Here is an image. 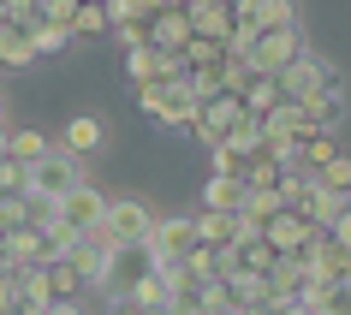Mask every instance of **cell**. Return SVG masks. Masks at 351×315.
Listing matches in <instances>:
<instances>
[{"mask_svg": "<svg viewBox=\"0 0 351 315\" xmlns=\"http://www.w3.org/2000/svg\"><path fill=\"white\" fill-rule=\"evenodd\" d=\"M90 179H84V161L77 155H66V149H54L48 161H36L30 167V185H24V197H42V203H66L72 190H84Z\"/></svg>", "mask_w": 351, "mask_h": 315, "instance_id": "6da1fadb", "label": "cell"}, {"mask_svg": "<svg viewBox=\"0 0 351 315\" xmlns=\"http://www.w3.org/2000/svg\"><path fill=\"white\" fill-rule=\"evenodd\" d=\"M155 220H161V214H155L143 197H113V203H108V226H101V238L119 244V250H131V244H149Z\"/></svg>", "mask_w": 351, "mask_h": 315, "instance_id": "7a4b0ae2", "label": "cell"}, {"mask_svg": "<svg viewBox=\"0 0 351 315\" xmlns=\"http://www.w3.org/2000/svg\"><path fill=\"white\" fill-rule=\"evenodd\" d=\"M346 77H339V66L322 54H304L298 66H286L280 72V101H315L322 90H339Z\"/></svg>", "mask_w": 351, "mask_h": 315, "instance_id": "3957f363", "label": "cell"}, {"mask_svg": "<svg viewBox=\"0 0 351 315\" xmlns=\"http://www.w3.org/2000/svg\"><path fill=\"white\" fill-rule=\"evenodd\" d=\"M310 54L304 48V30H262L256 36V48H250V72H262V77H280L286 66H298V60Z\"/></svg>", "mask_w": 351, "mask_h": 315, "instance_id": "277c9868", "label": "cell"}, {"mask_svg": "<svg viewBox=\"0 0 351 315\" xmlns=\"http://www.w3.org/2000/svg\"><path fill=\"white\" fill-rule=\"evenodd\" d=\"M315 238H328V232H322L310 214H292V208H280L274 220L262 226V244H268L274 256H310V244H315Z\"/></svg>", "mask_w": 351, "mask_h": 315, "instance_id": "5b68a950", "label": "cell"}, {"mask_svg": "<svg viewBox=\"0 0 351 315\" xmlns=\"http://www.w3.org/2000/svg\"><path fill=\"white\" fill-rule=\"evenodd\" d=\"M108 203H113V197H101V190H95V185L72 190V197L60 203V226H66L72 238H95V232L108 226Z\"/></svg>", "mask_w": 351, "mask_h": 315, "instance_id": "8992f818", "label": "cell"}, {"mask_svg": "<svg viewBox=\"0 0 351 315\" xmlns=\"http://www.w3.org/2000/svg\"><path fill=\"white\" fill-rule=\"evenodd\" d=\"M155 268H161V262H155L149 244H131V250L113 244V268H108V286H101V292H108V297H131L149 274H155Z\"/></svg>", "mask_w": 351, "mask_h": 315, "instance_id": "52a82bcc", "label": "cell"}, {"mask_svg": "<svg viewBox=\"0 0 351 315\" xmlns=\"http://www.w3.org/2000/svg\"><path fill=\"white\" fill-rule=\"evenodd\" d=\"M268 279H274V310H310V297L322 292L304 256H280V268Z\"/></svg>", "mask_w": 351, "mask_h": 315, "instance_id": "ba28073f", "label": "cell"}, {"mask_svg": "<svg viewBox=\"0 0 351 315\" xmlns=\"http://www.w3.org/2000/svg\"><path fill=\"white\" fill-rule=\"evenodd\" d=\"M239 119H244V101L232 90L215 95V101H203V113H197V137H203V149H221L226 137L239 131Z\"/></svg>", "mask_w": 351, "mask_h": 315, "instance_id": "9c48e42d", "label": "cell"}, {"mask_svg": "<svg viewBox=\"0 0 351 315\" xmlns=\"http://www.w3.org/2000/svg\"><path fill=\"white\" fill-rule=\"evenodd\" d=\"M191 244H197V220H185V214H167V220H155V232H149V250H155L161 268H173Z\"/></svg>", "mask_w": 351, "mask_h": 315, "instance_id": "30bf717a", "label": "cell"}, {"mask_svg": "<svg viewBox=\"0 0 351 315\" xmlns=\"http://www.w3.org/2000/svg\"><path fill=\"white\" fill-rule=\"evenodd\" d=\"M185 12H191V30H197V36H208V42H226V48H232V30H239V12H232L226 0H191Z\"/></svg>", "mask_w": 351, "mask_h": 315, "instance_id": "8fae6325", "label": "cell"}, {"mask_svg": "<svg viewBox=\"0 0 351 315\" xmlns=\"http://www.w3.org/2000/svg\"><path fill=\"white\" fill-rule=\"evenodd\" d=\"M72 268H77V279H84V286H95V292H101V286H108V268H113V244L101 238V232H95V238H77Z\"/></svg>", "mask_w": 351, "mask_h": 315, "instance_id": "7c38bea8", "label": "cell"}, {"mask_svg": "<svg viewBox=\"0 0 351 315\" xmlns=\"http://www.w3.org/2000/svg\"><path fill=\"white\" fill-rule=\"evenodd\" d=\"M304 262H310L315 286H339V279H351V250H346V244H333V238H315Z\"/></svg>", "mask_w": 351, "mask_h": 315, "instance_id": "4fadbf2b", "label": "cell"}, {"mask_svg": "<svg viewBox=\"0 0 351 315\" xmlns=\"http://www.w3.org/2000/svg\"><path fill=\"white\" fill-rule=\"evenodd\" d=\"M191 36H197V30H191V12H185V6H179V12H155V18H149V48H161V54H185Z\"/></svg>", "mask_w": 351, "mask_h": 315, "instance_id": "5bb4252c", "label": "cell"}, {"mask_svg": "<svg viewBox=\"0 0 351 315\" xmlns=\"http://www.w3.org/2000/svg\"><path fill=\"white\" fill-rule=\"evenodd\" d=\"M239 24H256V30H292L298 24V6L292 0H232Z\"/></svg>", "mask_w": 351, "mask_h": 315, "instance_id": "9a60e30c", "label": "cell"}, {"mask_svg": "<svg viewBox=\"0 0 351 315\" xmlns=\"http://www.w3.org/2000/svg\"><path fill=\"white\" fill-rule=\"evenodd\" d=\"M226 297H232V310H274V279L268 274H232L226 279Z\"/></svg>", "mask_w": 351, "mask_h": 315, "instance_id": "2e32d148", "label": "cell"}, {"mask_svg": "<svg viewBox=\"0 0 351 315\" xmlns=\"http://www.w3.org/2000/svg\"><path fill=\"white\" fill-rule=\"evenodd\" d=\"M298 113H304V125H315V131H339L346 125V84H339V90H322L315 101H298Z\"/></svg>", "mask_w": 351, "mask_h": 315, "instance_id": "e0dca14e", "label": "cell"}, {"mask_svg": "<svg viewBox=\"0 0 351 315\" xmlns=\"http://www.w3.org/2000/svg\"><path fill=\"white\" fill-rule=\"evenodd\" d=\"M101 143H108V131H101L95 113H72L66 131H60V149H66V155H95Z\"/></svg>", "mask_w": 351, "mask_h": 315, "instance_id": "ac0fdd59", "label": "cell"}, {"mask_svg": "<svg viewBox=\"0 0 351 315\" xmlns=\"http://www.w3.org/2000/svg\"><path fill=\"white\" fill-rule=\"evenodd\" d=\"M12 286H19V310H30V315L54 310V286H48V268H19V274H12Z\"/></svg>", "mask_w": 351, "mask_h": 315, "instance_id": "d6986e66", "label": "cell"}, {"mask_svg": "<svg viewBox=\"0 0 351 315\" xmlns=\"http://www.w3.org/2000/svg\"><path fill=\"white\" fill-rule=\"evenodd\" d=\"M36 36H30V30H24V24H0V66H12V72H19V66H36Z\"/></svg>", "mask_w": 351, "mask_h": 315, "instance_id": "ffe728a7", "label": "cell"}, {"mask_svg": "<svg viewBox=\"0 0 351 315\" xmlns=\"http://www.w3.org/2000/svg\"><path fill=\"white\" fill-rule=\"evenodd\" d=\"M197 244H208V250H232V244H239V214L203 208V214H197Z\"/></svg>", "mask_w": 351, "mask_h": 315, "instance_id": "44dd1931", "label": "cell"}, {"mask_svg": "<svg viewBox=\"0 0 351 315\" xmlns=\"http://www.w3.org/2000/svg\"><path fill=\"white\" fill-rule=\"evenodd\" d=\"M239 101H244V113L268 119V113L280 108V77H262V72H250V84L239 90Z\"/></svg>", "mask_w": 351, "mask_h": 315, "instance_id": "7402d4cb", "label": "cell"}, {"mask_svg": "<svg viewBox=\"0 0 351 315\" xmlns=\"http://www.w3.org/2000/svg\"><path fill=\"white\" fill-rule=\"evenodd\" d=\"M244 197H250L244 179H208V185H203V208H221V214H239Z\"/></svg>", "mask_w": 351, "mask_h": 315, "instance_id": "603a6c76", "label": "cell"}, {"mask_svg": "<svg viewBox=\"0 0 351 315\" xmlns=\"http://www.w3.org/2000/svg\"><path fill=\"white\" fill-rule=\"evenodd\" d=\"M310 203H315V173H286L280 179V208H292V214H310Z\"/></svg>", "mask_w": 351, "mask_h": 315, "instance_id": "cb8c5ba5", "label": "cell"}, {"mask_svg": "<svg viewBox=\"0 0 351 315\" xmlns=\"http://www.w3.org/2000/svg\"><path fill=\"white\" fill-rule=\"evenodd\" d=\"M0 250H6V256H12V268H36L42 232H36V226H24V232H6V238H0Z\"/></svg>", "mask_w": 351, "mask_h": 315, "instance_id": "d4e9b609", "label": "cell"}, {"mask_svg": "<svg viewBox=\"0 0 351 315\" xmlns=\"http://www.w3.org/2000/svg\"><path fill=\"white\" fill-rule=\"evenodd\" d=\"M12 161H24V167H36V161H48L54 155V143L42 137V131H12V149H6Z\"/></svg>", "mask_w": 351, "mask_h": 315, "instance_id": "484cf974", "label": "cell"}, {"mask_svg": "<svg viewBox=\"0 0 351 315\" xmlns=\"http://www.w3.org/2000/svg\"><path fill=\"white\" fill-rule=\"evenodd\" d=\"M208 161H215V179H244V185H250V155H244V149L221 143V149H208Z\"/></svg>", "mask_w": 351, "mask_h": 315, "instance_id": "4316f807", "label": "cell"}, {"mask_svg": "<svg viewBox=\"0 0 351 315\" xmlns=\"http://www.w3.org/2000/svg\"><path fill=\"white\" fill-rule=\"evenodd\" d=\"M310 315H351V279H339V286H322V292L310 297Z\"/></svg>", "mask_w": 351, "mask_h": 315, "instance_id": "83f0119b", "label": "cell"}, {"mask_svg": "<svg viewBox=\"0 0 351 315\" xmlns=\"http://www.w3.org/2000/svg\"><path fill=\"white\" fill-rule=\"evenodd\" d=\"M48 286H54V303H77V297H84V279H77L72 262H54V268H48Z\"/></svg>", "mask_w": 351, "mask_h": 315, "instance_id": "f1b7e54d", "label": "cell"}, {"mask_svg": "<svg viewBox=\"0 0 351 315\" xmlns=\"http://www.w3.org/2000/svg\"><path fill=\"white\" fill-rule=\"evenodd\" d=\"M315 185H322V190H333V197H346V203H351V155H333L328 167L315 173Z\"/></svg>", "mask_w": 351, "mask_h": 315, "instance_id": "f546056e", "label": "cell"}, {"mask_svg": "<svg viewBox=\"0 0 351 315\" xmlns=\"http://www.w3.org/2000/svg\"><path fill=\"white\" fill-rule=\"evenodd\" d=\"M101 12H108V24H113V30H125V24H143V18H155V12H149L143 0H108Z\"/></svg>", "mask_w": 351, "mask_h": 315, "instance_id": "4dcf8cb0", "label": "cell"}, {"mask_svg": "<svg viewBox=\"0 0 351 315\" xmlns=\"http://www.w3.org/2000/svg\"><path fill=\"white\" fill-rule=\"evenodd\" d=\"M30 226V197H0V238Z\"/></svg>", "mask_w": 351, "mask_h": 315, "instance_id": "1f68e13d", "label": "cell"}, {"mask_svg": "<svg viewBox=\"0 0 351 315\" xmlns=\"http://www.w3.org/2000/svg\"><path fill=\"white\" fill-rule=\"evenodd\" d=\"M77 12H84V0H42V6H36V18L42 24H60V30H72Z\"/></svg>", "mask_w": 351, "mask_h": 315, "instance_id": "d6a6232c", "label": "cell"}, {"mask_svg": "<svg viewBox=\"0 0 351 315\" xmlns=\"http://www.w3.org/2000/svg\"><path fill=\"white\" fill-rule=\"evenodd\" d=\"M24 30H30V36H36V54L48 60V54H60V48H66V42H72V30H60V24H24Z\"/></svg>", "mask_w": 351, "mask_h": 315, "instance_id": "836d02e7", "label": "cell"}, {"mask_svg": "<svg viewBox=\"0 0 351 315\" xmlns=\"http://www.w3.org/2000/svg\"><path fill=\"white\" fill-rule=\"evenodd\" d=\"M239 214H250V220H256V226H268V220H274V214H280V190H250V197H244V208H239Z\"/></svg>", "mask_w": 351, "mask_h": 315, "instance_id": "e575fe53", "label": "cell"}, {"mask_svg": "<svg viewBox=\"0 0 351 315\" xmlns=\"http://www.w3.org/2000/svg\"><path fill=\"white\" fill-rule=\"evenodd\" d=\"M24 185H30V167L12 161V155H0V197H24Z\"/></svg>", "mask_w": 351, "mask_h": 315, "instance_id": "d590c367", "label": "cell"}, {"mask_svg": "<svg viewBox=\"0 0 351 315\" xmlns=\"http://www.w3.org/2000/svg\"><path fill=\"white\" fill-rule=\"evenodd\" d=\"M101 30H113L101 6H84V12H77V24H72V36H101Z\"/></svg>", "mask_w": 351, "mask_h": 315, "instance_id": "8d00e7d4", "label": "cell"}, {"mask_svg": "<svg viewBox=\"0 0 351 315\" xmlns=\"http://www.w3.org/2000/svg\"><path fill=\"white\" fill-rule=\"evenodd\" d=\"M108 315H173V310H155L143 297H108Z\"/></svg>", "mask_w": 351, "mask_h": 315, "instance_id": "74e56055", "label": "cell"}, {"mask_svg": "<svg viewBox=\"0 0 351 315\" xmlns=\"http://www.w3.org/2000/svg\"><path fill=\"white\" fill-rule=\"evenodd\" d=\"M36 6L42 0H6V18L12 24H36Z\"/></svg>", "mask_w": 351, "mask_h": 315, "instance_id": "f35d334b", "label": "cell"}, {"mask_svg": "<svg viewBox=\"0 0 351 315\" xmlns=\"http://www.w3.org/2000/svg\"><path fill=\"white\" fill-rule=\"evenodd\" d=\"M19 310V286H12V274H0V315Z\"/></svg>", "mask_w": 351, "mask_h": 315, "instance_id": "ab89813d", "label": "cell"}, {"mask_svg": "<svg viewBox=\"0 0 351 315\" xmlns=\"http://www.w3.org/2000/svg\"><path fill=\"white\" fill-rule=\"evenodd\" d=\"M328 238H333V244H346V250H351V208L339 214V220H333V232H328Z\"/></svg>", "mask_w": 351, "mask_h": 315, "instance_id": "60d3db41", "label": "cell"}, {"mask_svg": "<svg viewBox=\"0 0 351 315\" xmlns=\"http://www.w3.org/2000/svg\"><path fill=\"white\" fill-rule=\"evenodd\" d=\"M42 315H84V303H54V310H42Z\"/></svg>", "mask_w": 351, "mask_h": 315, "instance_id": "b9f144b4", "label": "cell"}, {"mask_svg": "<svg viewBox=\"0 0 351 315\" xmlns=\"http://www.w3.org/2000/svg\"><path fill=\"white\" fill-rule=\"evenodd\" d=\"M6 149H12V131H6V125H0V155H6Z\"/></svg>", "mask_w": 351, "mask_h": 315, "instance_id": "7bdbcfd3", "label": "cell"}, {"mask_svg": "<svg viewBox=\"0 0 351 315\" xmlns=\"http://www.w3.org/2000/svg\"><path fill=\"white\" fill-rule=\"evenodd\" d=\"M232 315H274V310H232Z\"/></svg>", "mask_w": 351, "mask_h": 315, "instance_id": "ee69618b", "label": "cell"}, {"mask_svg": "<svg viewBox=\"0 0 351 315\" xmlns=\"http://www.w3.org/2000/svg\"><path fill=\"white\" fill-rule=\"evenodd\" d=\"M280 315H310V310H280Z\"/></svg>", "mask_w": 351, "mask_h": 315, "instance_id": "f6af8a7d", "label": "cell"}, {"mask_svg": "<svg viewBox=\"0 0 351 315\" xmlns=\"http://www.w3.org/2000/svg\"><path fill=\"white\" fill-rule=\"evenodd\" d=\"M84 6H108V0H84Z\"/></svg>", "mask_w": 351, "mask_h": 315, "instance_id": "bcb514c9", "label": "cell"}, {"mask_svg": "<svg viewBox=\"0 0 351 315\" xmlns=\"http://www.w3.org/2000/svg\"><path fill=\"white\" fill-rule=\"evenodd\" d=\"M0 125H6V119H0Z\"/></svg>", "mask_w": 351, "mask_h": 315, "instance_id": "7dc6e473", "label": "cell"}]
</instances>
